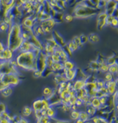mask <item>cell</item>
<instances>
[{"label":"cell","instance_id":"1","mask_svg":"<svg viewBox=\"0 0 118 123\" xmlns=\"http://www.w3.org/2000/svg\"><path fill=\"white\" fill-rule=\"evenodd\" d=\"M38 55L33 51H27L15 53L17 66L24 71L33 72L37 69L36 58Z\"/></svg>","mask_w":118,"mask_h":123},{"label":"cell","instance_id":"2","mask_svg":"<svg viewBox=\"0 0 118 123\" xmlns=\"http://www.w3.org/2000/svg\"><path fill=\"white\" fill-rule=\"evenodd\" d=\"M98 13V10L87 7L83 2H79L76 3V5L73 10V15L74 18H86L97 15Z\"/></svg>","mask_w":118,"mask_h":123},{"label":"cell","instance_id":"3","mask_svg":"<svg viewBox=\"0 0 118 123\" xmlns=\"http://www.w3.org/2000/svg\"><path fill=\"white\" fill-rule=\"evenodd\" d=\"M2 80L7 86L11 87L18 86L21 82V79L18 74L13 73H5Z\"/></svg>","mask_w":118,"mask_h":123},{"label":"cell","instance_id":"4","mask_svg":"<svg viewBox=\"0 0 118 123\" xmlns=\"http://www.w3.org/2000/svg\"><path fill=\"white\" fill-rule=\"evenodd\" d=\"M37 69L43 72L47 68L46 64V54L43 51H40L36 58Z\"/></svg>","mask_w":118,"mask_h":123},{"label":"cell","instance_id":"5","mask_svg":"<svg viewBox=\"0 0 118 123\" xmlns=\"http://www.w3.org/2000/svg\"><path fill=\"white\" fill-rule=\"evenodd\" d=\"M15 58V52L10 48L7 47L0 52V61H9Z\"/></svg>","mask_w":118,"mask_h":123},{"label":"cell","instance_id":"6","mask_svg":"<svg viewBox=\"0 0 118 123\" xmlns=\"http://www.w3.org/2000/svg\"><path fill=\"white\" fill-rule=\"evenodd\" d=\"M97 16V27L98 30H102L104 27L106 26V17L108 14L105 10L98 13Z\"/></svg>","mask_w":118,"mask_h":123},{"label":"cell","instance_id":"7","mask_svg":"<svg viewBox=\"0 0 118 123\" xmlns=\"http://www.w3.org/2000/svg\"><path fill=\"white\" fill-rule=\"evenodd\" d=\"M86 83H87V80L82 79V78H76L72 82V89L74 91H79L80 89L85 88Z\"/></svg>","mask_w":118,"mask_h":123},{"label":"cell","instance_id":"8","mask_svg":"<svg viewBox=\"0 0 118 123\" xmlns=\"http://www.w3.org/2000/svg\"><path fill=\"white\" fill-rule=\"evenodd\" d=\"M64 74V76L65 77L66 80L68 82H73L75 79L76 78L77 74V69H63L62 72Z\"/></svg>","mask_w":118,"mask_h":123},{"label":"cell","instance_id":"9","mask_svg":"<svg viewBox=\"0 0 118 123\" xmlns=\"http://www.w3.org/2000/svg\"><path fill=\"white\" fill-rule=\"evenodd\" d=\"M54 53L56 55H57L60 58L62 63L65 62V61H67V60L69 59L68 55L67 54V52L65 50V49H64L63 47H59L56 48L55 49V51H54Z\"/></svg>","mask_w":118,"mask_h":123},{"label":"cell","instance_id":"10","mask_svg":"<svg viewBox=\"0 0 118 123\" xmlns=\"http://www.w3.org/2000/svg\"><path fill=\"white\" fill-rule=\"evenodd\" d=\"M106 87L107 88V91H108V94L111 96L114 94L117 90V84L115 80L106 82Z\"/></svg>","mask_w":118,"mask_h":123},{"label":"cell","instance_id":"11","mask_svg":"<svg viewBox=\"0 0 118 123\" xmlns=\"http://www.w3.org/2000/svg\"><path fill=\"white\" fill-rule=\"evenodd\" d=\"M51 36H53V38L55 39V41H57V43L59 44V46H61L62 47H64L66 45V42L65 41V39L63 38V37L59 34V33L56 31V30H53L52 33H51Z\"/></svg>","mask_w":118,"mask_h":123},{"label":"cell","instance_id":"12","mask_svg":"<svg viewBox=\"0 0 118 123\" xmlns=\"http://www.w3.org/2000/svg\"><path fill=\"white\" fill-rule=\"evenodd\" d=\"M57 114V108L54 106H50L47 110H46V115L51 119L54 120L56 119Z\"/></svg>","mask_w":118,"mask_h":123},{"label":"cell","instance_id":"13","mask_svg":"<svg viewBox=\"0 0 118 123\" xmlns=\"http://www.w3.org/2000/svg\"><path fill=\"white\" fill-rule=\"evenodd\" d=\"M50 69L54 72V74L56 73V72H62V70H63V69H64L63 63L62 62L54 63L52 64V66L50 67Z\"/></svg>","mask_w":118,"mask_h":123},{"label":"cell","instance_id":"14","mask_svg":"<svg viewBox=\"0 0 118 123\" xmlns=\"http://www.w3.org/2000/svg\"><path fill=\"white\" fill-rule=\"evenodd\" d=\"M13 87L11 86H7L6 88H5L3 90L0 92V96L3 98H7L10 96H11L13 92Z\"/></svg>","mask_w":118,"mask_h":123},{"label":"cell","instance_id":"15","mask_svg":"<svg viewBox=\"0 0 118 123\" xmlns=\"http://www.w3.org/2000/svg\"><path fill=\"white\" fill-rule=\"evenodd\" d=\"M33 112H34V111L32 109V107L25 106V107H24V108L22 110V112H21V117L28 118L33 114Z\"/></svg>","mask_w":118,"mask_h":123},{"label":"cell","instance_id":"16","mask_svg":"<svg viewBox=\"0 0 118 123\" xmlns=\"http://www.w3.org/2000/svg\"><path fill=\"white\" fill-rule=\"evenodd\" d=\"M90 103H91L92 106H93L95 108L97 109V111L101 109V102H100L99 97H98L97 96H95V97H91V99H90Z\"/></svg>","mask_w":118,"mask_h":123},{"label":"cell","instance_id":"17","mask_svg":"<svg viewBox=\"0 0 118 123\" xmlns=\"http://www.w3.org/2000/svg\"><path fill=\"white\" fill-rule=\"evenodd\" d=\"M55 49L56 48L50 45V44L47 43L46 42H43V52L46 55H51L54 53Z\"/></svg>","mask_w":118,"mask_h":123},{"label":"cell","instance_id":"18","mask_svg":"<svg viewBox=\"0 0 118 123\" xmlns=\"http://www.w3.org/2000/svg\"><path fill=\"white\" fill-rule=\"evenodd\" d=\"M43 108V103H42V99H38L33 102L32 104V109L34 111H42Z\"/></svg>","mask_w":118,"mask_h":123},{"label":"cell","instance_id":"19","mask_svg":"<svg viewBox=\"0 0 118 123\" xmlns=\"http://www.w3.org/2000/svg\"><path fill=\"white\" fill-rule=\"evenodd\" d=\"M63 66H64V69H76V64H75L74 62H73L72 61H70V59L65 61V62H63Z\"/></svg>","mask_w":118,"mask_h":123},{"label":"cell","instance_id":"20","mask_svg":"<svg viewBox=\"0 0 118 123\" xmlns=\"http://www.w3.org/2000/svg\"><path fill=\"white\" fill-rule=\"evenodd\" d=\"M90 116L87 114L86 111H80L79 119H81L84 122H87L90 120Z\"/></svg>","mask_w":118,"mask_h":123},{"label":"cell","instance_id":"21","mask_svg":"<svg viewBox=\"0 0 118 123\" xmlns=\"http://www.w3.org/2000/svg\"><path fill=\"white\" fill-rule=\"evenodd\" d=\"M54 92V91L53 88L51 87L47 86V87H45L43 89V97H46L47 99L49 98Z\"/></svg>","mask_w":118,"mask_h":123},{"label":"cell","instance_id":"22","mask_svg":"<svg viewBox=\"0 0 118 123\" xmlns=\"http://www.w3.org/2000/svg\"><path fill=\"white\" fill-rule=\"evenodd\" d=\"M88 38H89V41L92 43H97L100 41V37L96 33H90L88 36Z\"/></svg>","mask_w":118,"mask_h":123},{"label":"cell","instance_id":"23","mask_svg":"<svg viewBox=\"0 0 118 123\" xmlns=\"http://www.w3.org/2000/svg\"><path fill=\"white\" fill-rule=\"evenodd\" d=\"M85 109H86V111L87 112V114L90 116V117H92L94 115H95L96 114H97L98 111L96 108H95L93 106H92L91 105H87L85 107Z\"/></svg>","mask_w":118,"mask_h":123},{"label":"cell","instance_id":"24","mask_svg":"<svg viewBox=\"0 0 118 123\" xmlns=\"http://www.w3.org/2000/svg\"><path fill=\"white\" fill-rule=\"evenodd\" d=\"M79 114H80V111L78 110H72L70 111V117L72 121L76 122L79 118Z\"/></svg>","mask_w":118,"mask_h":123},{"label":"cell","instance_id":"25","mask_svg":"<svg viewBox=\"0 0 118 123\" xmlns=\"http://www.w3.org/2000/svg\"><path fill=\"white\" fill-rule=\"evenodd\" d=\"M109 64L107 63L106 62H104L101 64H100L99 66V72L102 73V74H105L106 72H109Z\"/></svg>","mask_w":118,"mask_h":123},{"label":"cell","instance_id":"26","mask_svg":"<svg viewBox=\"0 0 118 123\" xmlns=\"http://www.w3.org/2000/svg\"><path fill=\"white\" fill-rule=\"evenodd\" d=\"M66 46L69 48V49H70L73 52H76V51H77L79 49V47L77 45V44L75 43L73 40H71L70 41H69L68 43H66Z\"/></svg>","mask_w":118,"mask_h":123},{"label":"cell","instance_id":"27","mask_svg":"<svg viewBox=\"0 0 118 123\" xmlns=\"http://www.w3.org/2000/svg\"><path fill=\"white\" fill-rule=\"evenodd\" d=\"M109 72L110 73H112V74L114 75V77L116 75L118 74V64H114L112 66H109Z\"/></svg>","mask_w":118,"mask_h":123},{"label":"cell","instance_id":"28","mask_svg":"<svg viewBox=\"0 0 118 123\" xmlns=\"http://www.w3.org/2000/svg\"><path fill=\"white\" fill-rule=\"evenodd\" d=\"M51 119L47 116H41L39 119H36L37 122L38 123H48V122H51Z\"/></svg>","mask_w":118,"mask_h":123},{"label":"cell","instance_id":"29","mask_svg":"<svg viewBox=\"0 0 118 123\" xmlns=\"http://www.w3.org/2000/svg\"><path fill=\"white\" fill-rule=\"evenodd\" d=\"M103 79L106 82H109V81H111V80H114V75L112 74V73H110L109 72H106V73L104 74V76H103Z\"/></svg>","mask_w":118,"mask_h":123},{"label":"cell","instance_id":"30","mask_svg":"<svg viewBox=\"0 0 118 123\" xmlns=\"http://www.w3.org/2000/svg\"><path fill=\"white\" fill-rule=\"evenodd\" d=\"M9 27L10 26L4 21H2L1 23H0V32H7Z\"/></svg>","mask_w":118,"mask_h":123},{"label":"cell","instance_id":"31","mask_svg":"<svg viewBox=\"0 0 118 123\" xmlns=\"http://www.w3.org/2000/svg\"><path fill=\"white\" fill-rule=\"evenodd\" d=\"M32 35V33H30L27 31L23 30H22V32H21V37L23 38V39L24 41H29Z\"/></svg>","mask_w":118,"mask_h":123},{"label":"cell","instance_id":"32","mask_svg":"<svg viewBox=\"0 0 118 123\" xmlns=\"http://www.w3.org/2000/svg\"><path fill=\"white\" fill-rule=\"evenodd\" d=\"M106 62L109 64V66H112V65L116 64V63H117V57H115V56L109 57L107 59H106Z\"/></svg>","mask_w":118,"mask_h":123},{"label":"cell","instance_id":"33","mask_svg":"<svg viewBox=\"0 0 118 123\" xmlns=\"http://www.w3.org/2000/svg\"><path fill=\"white\" fill-rule=\"evenodd\" d=\"M63 18L66 22H72L75 18H74L73 14H65V16H64Z\"/></svg>","mask_w":118,"mask_h":123},{"label":"cell","instance_id":"34","mask_svg":"<svg viewBox=\"0 0 118 123\" xmlns=\"http://www.w3.org/2000/svg\"><path fill=\"white\" fill-rule=\"evenodd\" d=\"M79 37H80L81 42V43L83 44V45H84V44H85V43H87V42H89V38H88L87 36H86L84 34H82V35L79 36Z\"/></svg>","mask_w":118,"mask_h":123},{"label":"cell","instance_id":"35","mask_svg":"<svg viewBox=\"0 0 118 123\" xmlns=\"http://www.w3.org/2000/svg\"><path fill=\"white\" fill-rule=\"evenodd\" d=\"M96 84H97V86L98 88H101L106 86V81L103 79H98L96 80Z\"/></svg>","mask_w":118,"mask_h":123},{"label":"cell","instance_id":"36","mask_svg":"<svg viewBox=\"0 0 118 123\" xmlns=\"http://www.w3.org/2000/svg\"><path fill=\"white\" fill-rule=\"evenodd\" d=\"M33 76L35 77H37V78L43 77V72L40 70H39V69H36V70L33 71Z\"/></svg>","mask_w":118,"mask_h":123},{"label":"cell","instance_id":"37","mask_svg":"<svg viewBox=\"0 0 118 123\" xmlns=\"http://www.w3.org/2000/svg\"><path fill=\"white\" fill-rule=\"evenodd\" d=\"M51 58L52 59V61H54V63H58V62H61V59L57 55H56L55 53H53L51 55Z\"/></svg>","mask_w":118,"mask_h":123},{"label":"cell","instance_id":"38","mask_svg":"<svg viewBox=\"0 0 118 123\" xmlns=\"http://www.w3.org/2000/svg\"><path fill=\"white\" fill-rule=\"evenodd\" d=\"M108 97H109V96H103V97H99L101 105H106V103H107V100H108Z\"/></svg>","mask_w":118,"mask_h":123},{"label":"cell","instance_id":"39","mask_svg":"<svg viewBox=\"0 0 118 123\" xmlns=\"http://www.w3.org/2000/svg\"><path fill=\"white\" fill-rule=\"evenodd\" d=\"M73 41L77 44V45L79 47V48L83 46V44H82L81 42V40H80V37H79V36H75V37L73 38Z\"/></svg>","mask_w":118,"mask_h":123},{"label":"cell","instance_id":"40","mask_svg":"<svg viewBox=\"0 0 118 123\" xmlns=\"http://www.w3.org/2000/svg\"><path fill=\"white\" fill-rule=\"evenodd\" d=\"M90 121H92L94 123H100V117H99V116L95 114V115H94V116L90 117Z\"/></svg>","mask_w":118,"mask_h":123},{"label":"cell","instance_id":"41","mask_svg":"<svg viewBox=\"0 0 118 123\" xmlns=\"http://www.w3.org/2000/svg\"><path fill=\"white\" fill-rule=\"evenodd\" d=\"M110 26L113 27H118V18L114 17L111 21Z\"/></svg>","mask_w":118,"mask_h":123},{"label":"cell","instance_id":"42","mask_svg":"<svg viewBox=\"0 0 118 123\" xmlns=\"http://www.w3.org/2000/svg\"><path fill=\"white\" fill-rule=\"evenodd\" d=\"M91 2L95 5L96 9H97V10H100L99 3H100V2H101V0H91Z\"/></svg>","mask_w":118,"mask_h":123},{"label":"cell","instance_id":"43","mask_svg":"<svg viewBox=\"0 0 118 123\" xmlns=\"http://www.w3.org/2000/svg\"><path fill=\"white\" fill-rule=\"evenodd\" d=\"M76 105H77L78 108H80L81 106H84V102H83V100L81 99H76Z\"/></svg>","mask_w":118,"mask_h":123},{"label":"cell","instance_id":"44","mask_svg":"<svg viewBox=\"0 0 118 123\" xmlns=\"http://www.w3.org/2000/svg\"><path fill=\"white\" fill-rule=\"evenodd\" d=\"M96 61H97V62H98L99 64H101V63H103L106 62V58H105L104 57L99 56V57L98 58V59L96 60Z\"/></svg>","mask_w":118,"mask_h":123},{"label":"cell","instance_id":"45","mask_svg":"<svg viewBox=\"0 0 118 123\" xmlns=\"http://www.w3.org/2000/svg\"><path fill=\"white\" fill-rule=\"evenodd\" d=\"M18 122H20V123H27V122H29V119L27 118H26V117H21L20 120H19Z\"/></svg>","mask_w":118,"mask_h":123},{"label":"cell","instance_id":"46","mask_svg":"<svg viewBox=\"0 0 118 123\" xmlns=\"http://www.w3.org/2000/svg\"><path fill=\"white\" fill-rule=\"evenodd\" d=\"M6 48V45H5V44L0 41V52H2V51H4V49Z\"/></svg>","mask_w":118,"mask_h":123},{"label":"cell","instance_id":"47","mask_svg":"<svg viewBox=\"0 0 118 123\" xmlns=\"http://www.w3.org/2000/svg\"><path fill=\"white\" fill-rule=\"evenodd\" d=\"M112 16H113L114 17L118 18V8H117V7L114 10V12H113V13H112Z\"/></svg>","mask_w":118,"mask_h":123},{"label":"cell","instance_id":"48","mask_svg":"<svg viewBox=\"0 0 118 123\" xmlns=\"http://www.w3.org/2000/svg\"><path fill=\"white\" fill-rule=\"evenodd\" d=\"M114 111H115V113H116V114L117 115H118V102L115 104V105H114Z\"/></svg>","mask_w":118,"mask_h":123},{"label":"cell","instance_id":"49","mask_svg":"<svg viewBox=\"0 0 118 123\" xmlns=\"http://www.w3.org/2000/svg\"><path fill=\"white\" fill-rule=\"evenodd\" d=\"M76 123H84V122H83V121H82L81 119H79H79H78L76 121Z\"/></svg>","mask_w":118,"mask_h":123},{"label":"cell","instance_id":"50","mask_svg":"<svg viewBox=\"0 0 118 123\" xmlns=\"http://www.w3.org/2000/svg\"><path fill=\"white\" fill-rule=\"evenodd\" d=\"M28 2H32V3H34V2H35L37 0H27Z\"/></svg>","mask_w":118,"mask_h":123},{"label":"cell","instance_id":"51","mask_svg":"<svg viewBox=\"0 0 118 123\" xmlns=\"http://www.w3.org/2000/svg\"><path fill=\"white\" fill-rule=\"evenodd\" d=\"M114 2H117V3H118V0H114Z\"/></svg>","mask_w":118,"mask_h":123},{"label":"cell","instance_id":"52","mask_svg":"<svg viewBox=\"0 0 118 123\" xmlns=\"http://www.w3.org/2000/svg\"><path fill=\"white\" fill-rule=\"evenodd\" d=\"M117 8H118V3H117Z\"/></svg>","mask_w":118,"mask_h":123}]
</instances>
